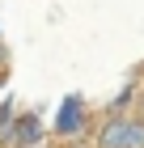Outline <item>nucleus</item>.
Listing matches in <instances>:
<instances>
[{"label": "nucleus", "instance_id": "nucleus-2", "mask_svg": "<svg viewBox=\"0 0 144 148\" xmlns=\"http://www.w3.org/2000/svg\"><path fill=\"white\" fill-rule=\"evenodd\" d=\"M81 127H85V110H81L76 97H68V102H64V114L55 119V131H59V140H76Z\"/></svg>", "mask_w": 144, "mask_h": 148}, {"label": "nucleus", "instance_id": "nucleus-5", "mask_svg": "<svg viewBox=\"0 0 144 148\" xmlns=\"http://www.w3.org/2000/svg\"><path fill=\"white\" fill-rule=\"evenodd\" d=\"M13 148H25V144H13Z\"/></svg>", "mask_w": 144, "mask_h": 148}, {"label": "nucleus", "instance_id": "nucleus-4", "mask_svg": "<svg viewBox=\"0 0 144 148\" xmlns=\"http://www.w3.org/2000/svg\"><path fill=\"white\" fill-rule=\"evenodd\" d=\"M132 114H136V119H144V85L136 89V97H132Z\"/></svg>", "mask_w": 144, "mask_h": 148}, {"label": "nucleus", "instance_id": "nucleus-3", "mask_svg": "<svg viewBox=\"0 0 144 148\" xmlns=\"http://www.w3.org/2000/svg\"><path fill=\"white\" fill-rule=\"evenodd\" d=\"M38 119L34 114H25V119H13V144H25V148H34L38 144Z\"/></svg>", "mask_w": 144, "mask_h": 148}, {"label": "nucleus", "instance_id": "nucleus-1", "mask_svg": "<svg viewBox=\"0 0 144 148\" xmlns=\"http://www.w3.org/2000/svg\"><path fill=\"white\" fill-rule=\"evenodd\" d=\"M93 148H144V119L127 114H106L98 123V131L89 136Z\"/></svg>", "mask_w": 144, "mask_h": 148}]
</instances>
